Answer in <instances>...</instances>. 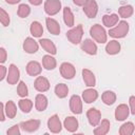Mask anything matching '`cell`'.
Wrapping results in <instances>:
<instances>
[{"mask_svg":"<svg viewBox=\"0 0 135 135\" xmlns=\"http://www.w3.org/2000/svg\"><path fill=\"white\" fill-rule=\"evenodd\" d=\"M129 23L126 20H121L117 23L116 26H113L110 28L109 31V35L115 39H119V38H123L128 35L129 33Z\"/></svg>","mask_w":135,"mask_h":135,"instance_id":"cell-1","label":"cell"},{"mask_svg":"<svg viewBox=\"0 0 135 135\" xmlns=\"http://www.w3.org/2000/svg\"><path fill=\"white\" fill-rule=\"evenodd\" d=\"M90 35L93 38V40L98 43H105L108 41V33L105 32L104 27L98 23L91 26Z\"/></svg>","mask_w":135,"mask_h":135,"instance_id":"cell-2","label":"cell"},{"mask_svg":"<svg viewBox=\"0 0 135 135\" xmlns=\"http://www.w3.org/2000/svg\"><path fill=\"white\" fill-rule=\"evenodd\" d=\"M82 37H83V28H82V25L81 24H78L76 26H73L71 30H69L66 32V38L73 44H79V43H81Z\"/></svg>","mask_w":135,"mask_h":135,"instance_id":"cell-3","label":"cell"},{"mask_svg":"<svg viewBox=\"0 0 135 135\" xmlns=\"http://www.w3.org/2000/svg\"><path fill=\"white\" fill-rule=\"evenodd\" d=\"M59 71H60V75L68 80L73 79L76 75V68L70 62H62L60 64Z\"/></svg>","mask_w":135,"mask_h":135,"instance_id":"cell-4","label":"cell"},{"mask_svg":"<svg viewBox=\"0 0 135 135\" xmlns=\"http://www.w3.org/2000/svg\"><path fill=\"white\" fill-rule=\"evenodd\" d=\"M61 9V1L60 0H45L44 2V12L49 16H54L59 13Z\"/></svg>","mask_w":135,"mask_h":135,"instance_id":"cell-5","label":"cell"},{"mask_svg":"<svg viewBox=\"0 0 135 135\" xmlns=\"http://www.w3.org/2000/svg\"><path fill=\"white\" fill-rule=\"evenodd\" d=\"M20 79V71L17 68L16 64L11 63L8 66V71H7V75H6V81L8 84H16L17 82H19Z\"/></svg>","mask_w":135,"mask_h":135,"instance_id":"cell-6","label":"cell"},{"mask_svg":"<svg viewBox=\"0 0 135 135\" xmlns=\"http://www.w3.org/2000/svg\"><path fill=\"white\" fill-rule=\"evenodd\" d=\"M86 118L92 127H97L101 121V113L95 108H91L86 111Z\"/></svg>","mask_w":135,"mask_h":135,"instance_id":"cell-7","label":"cell"},{"mask_svg":"<svg viewBox=\"0 0 135 135\" xmlns=\"http://www.w3.org/2000/svg\"><path fill=\"white\" fill-rule=\"evenodd\" d=\"M70 110L73 114L79 115L82 113V99L78 95H73L70 98Z\"/></svg>","mask_w":135,"mask_h":135,"instance_id":"cell-8","label":"cell"},{"mask_svg":"<svg viewBox=\"0 0 135 135\" xmlns=\"http://www.w3.org/2000/svg\"><path fill=\"white\" fill-rule=\"evenodd\" d=\"M47 128L54 134H57V133H60L61 132L62 124H61V121H60L59 116L57 114H54L53 116H51L47 119Z\"/></svg>","mask_w":135,"mask_h":135,"instance_id":"cell-9","label":"cell"},{"mask_svg":"<svg viewBox=\"0 0 135 135\" xmlns=\"http://www.w3.org/2000/svg\"><path fill=\"white\" fill-rule=\"evenodd\" d=\"M82 9L88 18H95L98 13V4L95 0H89L82 6Z\"/></svg>","mask_w":135,"mask_h":135,"instance_id":"cell-10","label":"cell"},{"mask_svg":"<svg viewBox=\"0 0 135 135\" xmlns=\"http://www.w3.org/2000/svg\"><path fill=\"white\" fill-rule=\"evenodd\" d=\"M23 50L25 53L27 54H35L38 52L39 49V43L32 37H27L25 38V40L23 41V45H22Z\"/></svg>","mask_w":135,"mask_h":135,"instance_id":"cell-11","label":"cell"},{"mask_svg":"<svg viewBox=\"0 0 135 135\" xmlns=\"http://www.w3.org/2000/svg\"><path fill=\"white\" fill-rule=\"evenodd\" d=\"M40 127V120L39 119H30L26 121H22L20 123V128L26 132V133H33L36 132Z\"/></svg>","mask_w":135,"mask_h":135,"instance_id":"cell-12","label":"cell"},{"mask_svg":"<svg viewBox=\"0 0 135 135\" xmlns=\"http://www.w3.org/2000/svg\"><path fill=\"white\" fill-rule=\"evenodd\" d=\"M80 47L81 50L86 53L88 55H96L97 54V44L92 40V39H84L83 41H81V44H80Z\"/></svg>","mask_w":135,"mask_h":135,"instance_id":"cell-13","label":"cell"},{"mask_svg":"<svg viewBox=\"0 0 135 135\" xmlns=\"http://www.w3.org/2000/svg\"><path fill=\"white\" fill-rule=\"evenodd\" d=\"M50 81L47 80V78L43 77V76H37V78L35 79L34 81V88L36 91L40 92V93H43V92H46L50 90Z\"/></svg>","mask_w":135,"mask_h":135,"instance_id":"cell-14","label":"cell"},{"mask_svg":"<svg viewBox=\"0 0 135 135\" xmlns=\"http://www.w3.org/2000/svg\"><path fill=\"white\" fill-rule=\"evenodd\" d=\"M114 115H115V119L117 121H123L130 115V108L126 103H121L115 109V114Z\"/></svg>","mask_w":135,"mask_h":135,"instance_id":"cell-15","label":"cell"},{"mask_svg":"<svg viewBox=\"0 0 135 135\" xmlns=\"http://www.w3.org/2000/svg\"><path fill=\"white\" fill-rule=\"evenodd\" d=\"M26 73L30 75V76H39L42 72V66L41 64L38 62V61H35V60H32L30 62H27L26 64Z\"/></svg>","mask_w":135,"mask_h":135,"instance_id":"cell-16","label":"cell"},{"mask_svg":"<svg viewBox=\"0 0 135 135\" xmlns=\"http://www.w3.org/2000/svg\"><path fill=\"white\" fill-rule=\"evenodd\" d=\"M63 127H64V129L68 132L74 133V132H76L78 130L79 122H78V120H77L76 117H74V116H68V117L64 118Z\"/></svg>","mask_w":135,"mask_h":135,"instance_id":"cell-17","label":"cell"},{"mask_svg":"<svg viewBox=\"0 0 135 135\" xmlns=\"http://www.w3.org/2000/svg\"><path fill=\"white\" fill-rule=\"evenodd\" d=\"M40 46L49 54L51 55H56L57 54V49H56V45L54 44V42L47 38H40V40L38 41Z\"/></svg>","mask_w":135,"mask_h":135,"instance_id":"cell-18","label":"cell"},{"mask_svg":"<svg viewBox=\"0 0 135 135\" xmlns=\"http://www.w3.org/2000/svg\"><path fill=\"white\" fill-rule=\"evenodd\" d=\"M81 73H82V79H83L85 85L89 88H94L96 84V77H95L94 73L89 69H83Z\"/></svg>","mask_w":135,"mask_h":135,"instance_id":"cell-19","label":"cell"},{"mask_svg":"<svg viewBox=\"0 0 135 135\" xmlns=\"http://www.w3.org/2000/svg\"><path fill=\"white\" fill-rule=\"evenodd\" d=\"M45 25H46L49 33H51L52 35H59L60 34V25H59L58 21L55 20L54 18L47 17L45 19Z\"/></svg>","mask_w":135,"mask_h":135,"instance_id":"cell-20","label":"cell"},{"mask_svg":"<svg viewBox=\"0 0 135 135\" xmlns=\"http://www.w3.org/2000/svg\"><path fill=\"white\" fill-rule=\"evenodd\" d=\"M97 98H98V92L93 88H89L82 92V100L85 103H92L96 101Z\"/></svg>","mask_w":135,"mask_h":135,"instance_id":"cell-21","label":"cell"},{"mask_svg":"<svg viewBox=\"0 0 135 135\" xmlns=\"http://www.w3.org/2000/svg\"><path fill=\"white\" fill-rule=\"evenodd\" d=\"M49 104V100L45 95L43 94H37L35 97V108L39 112H43L46 110Z\"/></svg>","mask_w":135,"mask_h":135,"instance_id":"cell-22","label":"cell"},{"mask_svg":"<svg viewBox=\"0 0 135 135\" xmlns=\"http://www.w3.org/2000/svg\"><path fill=\"white\" fill-rule=\"evenodd\" d=\"M110 127H111L110 121L108 119H102L99 122V124L94 129V134L95 135H105L109 133Z\"/></svg>","mask_w":135,"mask_h":135,"instance_id":"cell-23","label":"cell"},{"mask_svg":"<svg viewBox=\"0 0 135 135\" xmlns=\"http://www.w3.org/2000/svg\"><path fill=\"white\" fill-rule=\"evenodd\" d=\"M118 22H119V17H118L117 14L113 13V14H110V15H104L102 17V23L105 27L111 28V27L115 26Z\"/></svg>","mask_w":135,"mask_h":135,"instance_id":"cell-24","label":"cell"},{"mask_svg":"<svg viewBox=\"0 0 135 135\" xmlns=\"http://www.w3.org/2000/svg\"><path fill=\"white\" fill-rule=\"evenodd\" d=\"M30 33L34 38H41L43 35V26L39 21H33L30 26Z\"/></svg>","mask_w":135,"mask_h":135,"instance_id":"cell-25","label":"cell"},{"mask_svg":"<svg viewBox=\"0 0 135 135\" xmlns=\"http://www.w3.org/2000/svg\"><path fill=\"white\" fill-rule=\"evenodd\" d=\"M63 21H64L65 25L69 26V27H73L75 25L74 14H73L72 9L69 6L63 7Z\"/></svg>","mask_w":135,"mask_h":135,"instance_id":"cell-26","label":"cell"},{"mask_svg":"<svg viewBox=\"0 0 135 135\" xmlns=\"http://www.w3.org/2000/svg\"><path fill=\"white\" fill-rule=\"evenodd\" d=\"M42 66L47 71H52L57 66V61L53 57V55H44L42 57Z\"/></svg>","mask_w":135,"mask_h":135,"instance_id":"cell-27","label":"cell"},{"mask_svg":"<svg viewBox=\"0 0 135 135\" xmlns=\"http://www.w3.org/2000/svg\"><path fill=\"white\" fill-rule=\"evenodd\" d=\"M121 45L117 40H110L109 42H107L105 45V52L109 55H116L120 52Z\"/></svg>","mask_w":135,"mask_h":135,"instance_id":"cell-28","label":"cell"},{"mask_svg":"<svg viewBox=\"0 0 135 135\" xmlns=\"http://www.w3.org/2000/svg\"><path fill=\"white\" fill-rule=\"evenodd\" d=\"M116 98H117L116 94H115L113 91H110V90L104 91V92L101 94V100H102V102H103L104 104H107V105H112V104H114L115 101H116Z\"/></svg>","mask_w":135,"mask_h":135,"instance_id":"cell-29","label":"cell"},{"mask_svg":"<svg viewBox=\"0 0 135 135\" xmlns=\"http://www.w3.org/2000/svg\"><path fill=\"white\" fill-rule=\"evenodd\" d=\"M4 110H5V114L9 119H13L16 117L17 115V105L15 104V102L13 100H8L6 101V103H4Z\"/></svg>","mask_w":135,"mask_h":135,"instance_id":"cell-30","label":"cell"},{"mask_svg":"<svg viewBox=\"0 0 135 135\" xmlns=\"http://www.w3.org/2000/svg\"><path fill=\"white\" fill-rule=\"evenodd\" d=\"M18 107H19V109L23 112V113H25V114H27V113H30L31 111H32V109H33V101L31 100V99H28V98H21L19 101H18Z\"/></svg>","mask_w":135,"mask_h":135,"instance_id":"cell-31","label":"cell"},{"mask_svg":"<svg viewBox=\"0 0 135 135\" xmlns=\"http://www.w3.org/2000/svg\"><path fill=\"white\" fill-rule=\"evenodd\" d=\"M134 13V8L132 5L130 4H127V5H121L119 8H118V15L123 18V19H128L130 18Z\"/></svg>","mask_w":135,"mask_h":135,"instance_id":"cell-32","label":"cell"},{"mask_svg":"<svg viewBox=\"0 0 135 135\" xmlns=\"http://www.w3.org/2000/svg\"><path fill=\"white\" fill-rule=\"evenodd\" d=\"M55 94L58 98H65L69 94V86L65 83H58L55 86Z\"/></svg>","mask_w":135,"mask_h":135,"instance_id":"cell-33","label":"cell"},{"mask_svg":"<svg viewBox=\"0 0 135 135\" xmlns=\"http://www.w3.org/2000/svg\"><path fill=\"white\" fill-rule=\"evenodd\" d=\"M135 131V126L132 121H127L124 122L120 128H119V134L120 135H132Z\"/></svg>","mask_w":135,"mask_h":135,"instance_id":"cell-34","label":"cell"},{"mask_svg":"<svg viewBox=\"0 0 135 135\" xmlns=\"http://www.w3.org/2000/svg\"><path fill=\"white\" fill-rule=\"evenodd\" d=\"M30 14H31V7H30V5L24 4V3L19 4L18 9H17V15L20 18H26Z\"/></svg>","mask_w":135,"mask_h":135,"instance_id":"cell-35","label":"cell"},{"mask_svg":"<svg viewBox=\"0 0 135 135\" xmlns=\"http://www.w3.org/2000/svg\"><path fill=\"white\" fill-rule=\"evenodd\" d=\"M17 93L21 98H24L28 95V89L25 84L24 81H19L18 82V86H17Z\"/></svg>","mask_w":135,"mask_h":135,"instance_id":"cell-36","label":"cell"},{"mask_svg":"<svg viewBox=\"0 0 135 135\" xmlns=\"http://www.w3.org/2000/svg\"><path fill=\"white\" fill-rule=\"evenodd\" d=\"M0 22L2 24V26H8L9 22H11V18L8 13L5 12L4 8H0Z\"/></svg>","mask_w":135,"mask_h":135,"instance_id":"cell-37","label":"cell"},{"mask_svg":"<svg viewBox=\"0 0 135 135\" xmlns=\"http://www.w3.org/2000/svg\"><path fill=\"white\" fill-rule=\"evenodd\" d=\"M20 124H14L13 127H11L7 131H6V134L7 135H20Z\"/></svg>","mask_w":135,"mask_h":135,"instance_id":"cell-38","label":"cell"},{"mask_svg":"<svg viewBox=\"0 0 135 135\" xmlns=\"http://www.w3.org/2000/svg\"><path fill=\"white\" fill-rule=\"evenodd\" d=\"M129 104H130V113L132 115H135V96H130Z\"/></svg>","mask_w":135,"mask_h":135,"instance_id":"cell-39","label":"cell"},{"mask_svg":"<svg viewBox=\"0 0 135 135\" xmlns=\"http://www.w3.org/2000/svg\"><path fill=\"white\" fill-rule=\"evenodd\" d=\"M6 58H7V53H6L5 49L1 46L0 47V62H1V64H3L6 61Z\"/></svg>","mask_w":135,"mask_h":135,"instance_id":"cell-40","label":"cell"},{"mask_svg":"<svg viewBox=\"0 0 135 135\" xmlns=\"http://www.w3.org/2000/svg\"><path fill=\"white\" fill-rule=\"evenodd\" d=\"M7 71L8 70H6V68L3 65V64H1L0 65V80L2 81V80H4V78L6 77V73H7Z\"/></svg>","mask_w":135,"mask_h":135,"instance_id":"cell-41","label":"cell"},{"mask_svg":"<svg viewBox=\"0 0 135 135\" xmlns=\"http://www.w3.org/2000/svg\"><path fill=\"white\" fill-rule=\"evenodd\" d=\"M89 0H73V3L77 6H83Z\"/></svg>","mask_w":135,"mask_h":135,"instance_id":"cell-42","label":"cell"},{"mask_svg":"<svg viewBox=\"0 0 135 135\" xmlns=\"http://www.w3.org/2000/svg\"><path fill=\"white\" fill-rule=\"evenodd\" d=\"M5 116H6V114H5V110H4V103L1 102V118H0V120L4 121L5 120Z\"/></svg>","mask_w":135,"mask_h":135,"instance_id":"cell-43","label":"cell"},{"mask_svg":"<svg viewBox=\"0 0 135 135\" xmlns=\"http://www.w3.org/2000/svg\"><path fill=\"white\" fill-rule=\"evenodd\" d=\"M28 2L34 6H38L42 3V0H28Z\"/></svg>","mask_w":135,"mask_h":135,"instance_id":"cell-44","label":"cell"},{"mask_svg":"<svg viewBox=\"0 0 135 135\" xmlns=\"http://www.w3.org/2000/svg\"><path fill=\"white\" fill-rule=\"evenodd\" d=\"M20 1H21V0H5V2H6V3H8V4H12V5L19 3Z\"/></svg>","mask_w":135,"mask_h":135,"instance_id":"cell-45","label":"cell"},{"mask_svg":"<svg viewBox=\"0 0 135 135\" xmlns=\"http://www.w3.org/2000/svg\"><path fill=\"white\" fill-rule=\"evenodd\" d=\"M134 134H135V131H134Z\"/></svg>","mask_w":135,"mask_h":135,"instance_id":"cell-46","label":"cell"}]
</instances>
